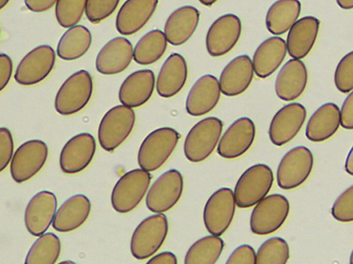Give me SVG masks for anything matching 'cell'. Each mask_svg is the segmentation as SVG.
Here are the masks:
<instances>
[{"mask_svg":"<svg viewBox=\"0 0 353 264\" xmlns=\"http://www.w3.org/2000/svg\"><path fill=\"white\" fill-rule=\"evenodd\" d=\"M314 166L311 151L298 146L288 151L281 158L276 170L278 186L292 190L302 185L309 177Z\"/></svg>","mask_w":353,"mask_h":264,"instance_id":"9c48e42d","label":"cell"},{"mask_svg":"<svg viewBox=\"0 0 353 264\" xmlns=\"http://www.w3.org/2000/svg\"><path fill=\"white\" fill-rule=\"evenodd\" d=\"M154 85L155 76L151 69L135 71L122 82L119 90V101L131 108L141 107L152 96Z\"/></svg>","mask_w":353,"mask_h":264,"instance_id":"cb8c5ba5","label":"cell"},{"mask_svg":"<svg viewBox=\"0 0 353 264\" xmlns=\"http://www.w3.org/2000/svg\"><path fill=\"white\" fill-rule=\"evenodd\" d=\"M147 263L150 264H176L177 259L172 252L165 251L154 256Z\"/></svg>","mask_w":353,"mask_h":264,"instance_id":"bcb514c9","label":"cell"},{"mask_svg":"<svg viewBox=\"0 0 353 264\" xmlns=\"http://www.w3.org/2000/svg\"><path fill=\"white\" fill-rule=\"evenodd\" d=\"M241 29V21L236 14H225L217 18L206 34L205 47L208 53L213 57L228 54L240 38Z\"/></svg>","mask_w":353,"mask_h":264,"instance_id":"5bb4252c","label":"cell"},{"mask_svg":"<svg viewBox=\"0 0 353 264\" xmlns=\"http://www.w3.org/2000/svg\"><path fill=\"white\" fill-rule=\"evenodd\" d=\"M93 91L90 73L79 70L70 76L59 89L54 108L62 116H71L82 110L89 102Z\"/></svg>","mask_w":353,"mask_h":264,"instance_id":"277c9868","label":"cell"},{"mask_svg":"<svg viewBox=\"0 0 353 264\" xmlns=\"http://www.w3.org/2000/svg\"><path fill=\"white\" fill-rule=\"evenodd\" d=\"M256 254L249 245L237 247L228 256L226 264H254L256 263Z\"/></svg>","mask_w":353,"mask_h":264,"instance_id":"b9f144b4","label":"cell"},{"mask_svg":"<svg viewBox=\"0 0 353 264\" xmlns=\"http://www.w3.org/2000/svg\"><path fill=\"white\" fill-rule=\"evenodd\" d=\"M91 203L82 194L72 195L57 210L52 221L53 228L59 232H69L79 228L89 217Z\"/></svg>","mask_w":353,"mask_h":264,"instance_id":"83f0119b","label":"cell"},{"mask_svg":"<svg viewBox=\"0 0 353 264\" xmlns=\"http://www.w3.org/2000/svg\"><path fill=\"white\" fill-rule=\"evenodd\" d=\"M92 43V34L83 25H76L66 30L60 38L57 53L65 60H74L83 56Z\"/></svg>","mask_w":353,"mask_h":264,"instance_id":"1f68e13d","label":"cell"},{"mask_svg":"<svg viewBox=\"0 0 353 264\" xmlns=\"http://www.w3.org/2000/svg\"><path fill=\"white\" fill-rule=\"evenodd\" d=\"M167 45L168 40L164 32L157 29L150 30L135 45L133 58L139 65L153 64L163 56Z\"/></svg>","mask_w":353,"mask_h":264,"instance_id":"d6a6232c","label":"cell"},{"mask_svg":"<svg viewBox=\"0 0 353 264\" xmlns=\"http://www.w3.org/2000/svg\"><path fill=\"white\" fill-rule=\"evenodd\" d=\"M320 21L313 16H305L289 30L286 46L292 58L302 59L309 54L317 38Z\"/></svg>","mask_w":353,"mask_h":264,"instance_id":"d4e9b609","label":"cell"},{"mask_svg":"<svg viewBox=\"0 0 353 264\" xmlns=\"http://www.w3.org/2000/svg\"><path fill=\"white\" fill-rule=\"evenodd\" d=\"M218 0H199V1L205 6H211L214 4Z\"/></svg>","mask_w":353,"mask_h":264,"instance_id":"681fc988","label":"cell"},{"mask_svg":"<svg viewBox=\"0 0 353 264\" xmlns=\"http://www.w3.org/2000/svg\"><path fill=\"white\" fill-rule=\"evenodd\" d=\"M350 263L353 264V250L350 256Z\"/></svg>","mask_w":353,"mask_h":264,"instance_id":"816d5d0a","label":"cell"},{"mask_svg":"<svg viewBox=\"0 0 353 264\" xmlns=\"http://www.w3.org/2000/svg\"><path fill=\"white\" fill-rule=\"evenodd\" d=\"M58 0H24L26 6L32 12H42L50 9Z\"/></svg>","mask_w":353,"mask_h":264,"instance_id":"f6af8a7d","label":"cell"},{"mask_svg":"<svg viewBox=\"0 0 353 264\" xmlns=\"http://www.w3.org/2000/svg\"><path fill=\"white\" fill-rule=\"evenodd\" d=\"M341 124L345 129H353V90L344 100L341 109Z\"/></svg>","mask_w":353,"mask_h":264,"instance_id":"7bdbcfd3","label":"cell"},{"mask_svg":"<svg viewBox=\"0 0 353 264\" xmlns=\"http://www.w3.org/2000/svg\"><path fill=\"white\" fill-rule=\"evenodd\" d=\"M61 253L59 238L52 232L41 234L29 249L25 259L26 264H53Z\"/></svg>","mask_w":353,"mask_h":264,"instance_id":"e575fe53","label":"cell"},{"mask_svg":"<svg viewBox=\"0 0 353 264\" xmlns=\"http://www.w3.org/2000/svg\"><path fill=\"white\" fill-rule=\"evenodd\" d=\"M180 137V134L171 127H161L150 133L138 151L137 161L140 168L148 172L161 168L174 151Z\"/></svg>","mask_w":353,"mask_h":264,"instance_id":"6da1fadb","label":"cell"},{"mask_svg":"<svg viewBox=\"0 0 353 264\" xmlns=\"http://www.w3.org/2000/svg\"><path fill=\"white\" fill-rule=\"evenodd\" d=\"M200 18L199 11L194 6H183L174 10L164 25V34L172 45L187 42L194 33Z\"/></svg>","mask_w":353,"mask_h":264,"instance_id":"4316f807","label":"cell"},{"mask_svg":"<svg viewBox=\"0 0 353 264\" xmlns=\"http://www.w3.org/2000/svg\"><path fill=\"white\" fill-rule=\"evenodd\" d=\"M274 182L272 169L266 164H256L246 169L234 187L236 206L250 208L263 199L270 190Z\"/></svg>","mask_w":353,"mask_h":264,"instance_id":"3957f363","label":"cell"},{"mask_svg":"<svg viewBox=\"0 0 353 264\" xmlns=\"http://www.w3.org/2000/svg\"><path fill=\"white\" fill-rule=\"evenodd\" d=\"M331 213L340 222L353 221V185L345 189L334 201Z\"/></svg>","mask_w":353,"mask_h":264,"instance_id":"f35d334b","label":"cell"},{"mask_svg":"<svg viewBox=\"0 0 353 264\" xmlns=\"http://www.w3.org/2000/svg\"><path fill=\"white\" fill-rule=\"evenodd\" d=\"M12 72V62L6 54H0V90L2 91L10 81Z\"/></svg>","mask_w":353,"mask_h":264,"instance_id":"ee69618b","label":"cell"},{"mask_svg":"<svg viewBox=\"0 0 353 264\" xmlns=\"http://www.w3.org/2000/svg\"><path fill=\"white\" fill-rule=\"evenodd\" d=\"M224 248L223 239L216 235L203 236L195 241L187 251L185 264H214L219 260Z\"/></svg>","mask_w":353,"mask_h":264,"instance_id":"836d02e7","label":"cell"},{"mask_svg":"<svg viewBox=\"0 0 353 264\" xmlns=\"http://www.w3.org/2000/svg\"><path fill=\"white\" fill-rule=\"evenodd\" d=\"M254 72L252 60L248 55L235 57L221 73L219 82L221 92L227 96L243 94L250 85Z\"/></svg>","mask_w":353,"mask_h":264,"instance_id":"7402d4cb","label":"cell"},{"mask_svg":"<svg viewBox=\"0 0 353 264\" xmlns=\"http://www.w3.org/2000/svg\"><path fill=\"white\" fill-rule=\"evenodd\" d=\"M336 2L343 10L353 9V0H336Z\"/></svg>","mask_w":353,"mask_h":264,"instance_id":"c3c4849f","label":"cell"},{"mask_svg":"<svg viewBox=\"0 0 353 264\" xmlns=\"http://www.w3.org/2000/svg\"><path fill=\"white\" fill-rule=\"evenodd\" d=\"M290 212L288 199L280 194L265 197L256 204L250 219L251 231L257 235H268L278 230Z\"/></svg>","mask_w":353,"mask_h":264,"instance_id":"ba28073f","label":"cell"},{"mask_svg":"<svg viewBox=\"0 0 353 264\" xmlns=\"http://www.w3.org/2000/svg\"><path fill=\"white\" fill-rule=\"evenodd\" d=\"M134 49L124 37L113 38L99 52L95 61L97 70L105 75H114L123 72L130 64Z\"/></svg>","mask_w":353,"mask_h":264,"instance_id":"ffe728a7","label":"cell"},{"mask_svg":"<svg viewBox=\"0 0 353 264\" xmlns=\"http://www.w3.org/2000/svg\"><path fill=\"white\" fill-rule=\"evenodd\" d=\"M301 10L299 0H277L268 8L265 16L267 30L274 35L288 32L297 21Z\"/></svg>","mask_w":353,"mask_h":264,"instance_id":"4dcf8cb0","label":"cell"},{"mask_svg":"<svg viewBox=\"0 0 353 264\" xmlns=\"http://www.w3.org/2000/svg\"><path fill=\"white\" fill-rule=\"evenodd\" d=\"M87 0H58L55 16L58 23L64 28L76 25L85 12Z\"/></svg>","mask_w":353,"mask_h":264,"instance_id":"8d00e7d4","label":"cell"},{"mask_svg":"<svg viewBox=\"0 0 353 264\" xmlns=\"http://www.w3.org/2000/svg\"><path fill=\"white\" fill-rule=\"evenodd\" d=\"M10 0H0V8L2 9L7 5Z\"/></svg>","mask_w":353,"mask_h":264,"instance_id":"f907efd6","label":"cell"},{"mask_svg":"<svg viewBox=\"0 0 353 264\" xmlns=\"http://www.w3.org/2000/svg\"><path fill=\"white\" fill-rule=\"evenodd\" d=\"M308 79L305 65L300 59L288 60L279 72L274 85L276 96L282 100L292 101L304 92Z\"/></svg>","mask_w":353,"mask_h":264,"instance_id":"44dd1931","label":"cell"},{"mask_svg":"<svg viewBox=\"0 0 353 264\" xmlns=\"http://www.w3.org/2000/svg\"><path fill=\"white\" fill-rule=\"evenodd\" d=\"M14 149L12 134L5 127L0 129V170L3 171L8 165Z\"/></svg>","mask_w":353,"mask_h":264,"instance_id":"60d3db41","label":"cell"},{"mask_svg":"<svg viewBox=\"0 0 353 264\" xmlns=\"http://www.w3.org/2000/svg\"><path fill=\"white\" fill-rule=\"evenodd\" d=\"M183 190V178L176 169L161 175L150 186L145 198L147 208L154 213L172 209L179 201Z\"/></svg>","mask_w":353,"mask_h":264,"instance_id":"30bf717a","label":"cell"},{"mask_svg":"<svg viewBox=\"0 0 353 264\" xmlns=\"http://www.w3.org/2000/svg\"><path fill=\"white\" fill-rule=\"evenodd\" d=\"M150 173L142 168L131 170L115 184L111 194V204L119 213H128L142 201L150 184Z\"/></svg>","mask_w":353,"mask_h":264,"instance_id":"52a82bcc","label":"cell"},{"mask_svg":"<svg viewBox=\"0 0 353 264\" xmlns=\"http://www.w3.org/2000/svg\"><path fill=\"white\" fill-rule=\"evenodd\" d=\"M287 54L286 43L281 37L272 36L263 41L256 49L252 64L256 75L265 78L281 65Z\"/></svg>","mask_w":353,"mask_h":264,"instance_id":"f546056e","label":"cell"},{"mask_svg":"<svg viewBox=\"0 0 353 264\" xmlns=\"http://www.w3.org/2000/svg\"><path fill=\"white\" fill-rule=\"evenodd\" d=\"M158 0H127L116 17V28L128 36L139 31L148 22L157 7Z\"/></svg>","mask_w":353,"mask_h":264,"instance_id":"603a6c76","label":"cell"},{"mask_svg":"<svg viewBox=\"0 0 353 264\" xmlns=\"http://www.w3.org/2000/svg\"><path fill=\"white\" fill-rule=\"evenodd\" d=\"M48 156L47 144L40 140H28L14 152L10 163V175L17 183L25 182L43 168Z\"/></svg>","mask_w":353,"mask_h":264,"instance_id":"7c38bea8","label":"cell"},{"mask_svg":"<svg viewBox=\"0 0 353 264\" xmlns=\"http://www.w3.org/2000/svg\"><path fill=\"white\" fill-rule=\"evenodd\" d=\"M168 232L167 217L157 213L144 219L135 228L130 240L132 255L138 260L151 257L161 247Z\"/></svg>","mask_w":353,"mask_h":264,"instance_id":"5b68a950","label":"cell"},{"mask_svg":"<svg viewBox=\"0 0 353 264\" xmlns=\"http://www.w3.org/2000/svg\"><path fill=\"white\" fill-rule=\"evenodd\" d=\"M55 59V52L50 45H41L36 47L19 62L14 73V80L25 86L41 82L52 72Z\"/></svg>","mask_w":353,"mask_h":264,"instance_id":"4fadbf2b","label":"cell"},{"mask_svg":"<svg viewBox=\"0 0 353 264\" xmlns=\"http://www.w3.org/2000/svg\"><path fill=\"white\" fill-rule=\"evenodd\" d=\"M307 116L305 108L292 102L281 107L273 116L268 135L272 143L283 146L293 140L301 129Z\"/></svg>","mask_w":353,"mask_h":264,"instance_id":"9a60e30c","label":"cell"},{"mask_svg":"<svg viewBox=\"0 0 353 264\" xmlns=\"http://www.w3.org/2000/svg\"><path fill=\"white\" fill-rule=\"evenodd\" d=\"M256 135L253 121L242 117L234 121L220 138L217 153L225 159H236L245 153L252 145Z\"/></svg>","mask_w":353,"mask_h":264,"instance_id":"2e32d148","label":"cell"},{"mask_svg":"<svg viewBox=\"0 0 353 264\" xmlns=\"http://www.w3.org/2000/svg\"><path fill=\"white\" fill-rule=\"evenodd\" d=\"M345 170L349 175L353 176V146L347 155Z\"/></svg>","mask_w":353,"mask_h":264,"instance_id":"7dc6e473","label":"cell"},{"mask_svg":"<svg viewBox=\"0 0 353 264\" xmlns=\"http://www.w3.org/2000/svg\"><path fill=\"white\" fill-rule=\"evenodd\" d=\"M135 120V113L131 107L123 104L108 110L98 129V140L101 148L108 152L117 148L130 135Z\"/></svg>","mask_w":353,"mask_h":264,"instance_id":"8992f818","label":"cell"},{"mask_svg":"<svg viewBox=\"0 0 353 264\" xmlns=\"http://www.w3.org/2000/svg\"><path fill=\"white\" fill-rule=\"evenodd\" d=\"M341 124V111L333 102L320 106L310 116L305 136L311 142H322L332 137Z\"/></svg>","mask_w":353,"mask_h":264,"instance_id":"f1b7e54d","label":"cell"},{"mask_svg":"<svg viewBox=\"0 0 353 264\" xmlns=\"http://www.w3.org/2000/svg\"><path fill=\"white\" fill-rule=\"evenodd\" d=\"M221 92L219 82L214 76H202L194 83L187 96V113L192 116L208 113L218 104Z\"/></svg>","mask_w":353,"mask_h":264,"instance_id":"d6986e66","label":"cell"},{"mask_svg":"<svg viewBox=\"0 0 353 264\" xmlns=\"http://www.w3.org/2000/svg\"><path fill=\"white\" fill-rule=\"evenodd\" d=\"M334 80L340 92L347 94L353 90V51L345 54L337 64Z\"/></svg>","mask_w":353,"mask_h":264,"instance_id":"74e56055","label":"cell"},{"mask_svg":"<svg viewBox=\"0 0 353 264\" xmlns=\"http://www.w3.org/2000/svg\"><path fill=\"white\" fill-rule=\"evenodd\" d=\"M95 151L96 142L91 134L81 133L74 135L65 144L61 151V170L66 174H76L83 170L92 160Z\"/></svg>","mask_w":353,"mask_h":264,"instance_id":"e0dca14e","label":"cell"},{"mask_svg":"<svg viewBox=\"0 0 353 264\" xmlns=\"http://www.w3.org/2000/svg\"><path fill=\"white\" fill-rule=\"evenodd\" d=\"M57 207V197L52 192L42 190L35 194L24 212V223L28 232L34 236L44 234L52 223Z\"/></svg>","mask_w":353,"mask_h":264,"instance_id":"ac0fdd59","label":"cell"},{"mask_svg":"<svg viewBox=\"0 0 353 264\" xmlns=\"http://www.w3.org/2000/svg\"><path fill=\"white\" fill-rule=\"evenodd\" d=\"M290 258V248L285 240L271 237L265 241L256 252V263L285 264Z\"/></svg>","mask_w":353,"mask_h":264,"instance_id":"d590c367","label":"cell"},{"mask_svg":"<svg viewBox=\"0 0 353 264\" xmlns=\"http://www.w3.org/2000/svg\"><path fill=\"white\" fill-rule=\"evenodd\" d=\"M223 126L222 121L216 117H208L196 123L184 141L185 157L194 163L206 160L219 142Z\"/></svg>","mask_w":353,"mask_h":264,"instance_id":"7a4b0ae2","label":"cell"},{"mask_svg":"<svg viewBox=\"0 0 353 264\" xmlns=\"http://www.w3.org/2000/svg\"><path fill=\"white\" fill-rule=\"evenodd\" d=\"M188 78L185 59L179 53L171 54L163 63L157 76L156 89L163 98L176 95L184 87Z\"/></svg>","mask_w":353,"mask_h":264,"instance_id":"484cf974","label":"cell"},{"mask_svg":"<svg viewBox=\"0 0 353 264\" xmlns=\"http://www.w3.org/2000/svg\"><path fill=\"white\" fill-rule=\"evenodd\" d=\"M236 205L230 188H221L211 195L203 212V223L210 234L221 236L228 229L234 216Z\"/></svg>","mask_w":353,"mask_h":264,"instance_id":"8fae6325","label":"cell"},{"mask_svg":"<svg viewBox=\"0 0 353 264\" xmlns=\"http://www.w3.org/2000/svg\"><path fill=\"white\" fill-rule=\"evenodd\" d=\"M120 0H87L85 15L92 23H99L110 16Z\"/></svg>","mask_w":353,"mask_h":264,"instance_id":"ab89813d","label":"cell"}]
</instances>
